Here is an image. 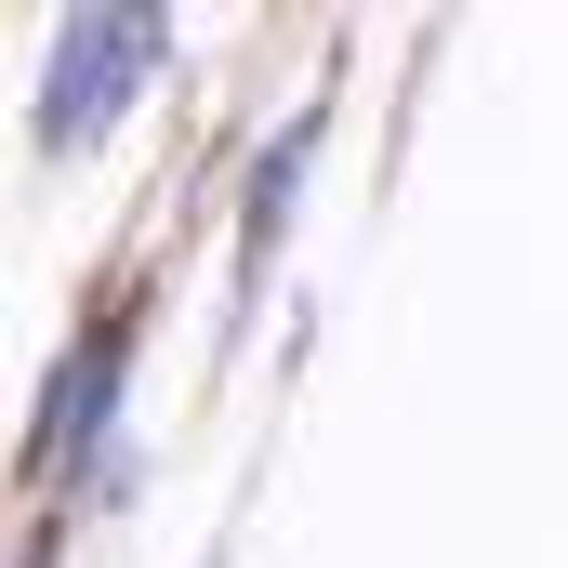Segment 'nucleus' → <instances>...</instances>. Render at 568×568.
Returning a JSON list of instances; mask_svg holds the SVG:
<instances>
[{"instance_id": "1", "label": "nucleus", "mask_w": 568, "mask_h": 568, "mask_svg": "<svg viewBox=\"0 0 568 568\" xmlns=\"http://www.w3.org/2000/svg\"><path fill=\"white\" fill-rule=\"evenodd\" d=\"M145 67H159V13H80V27L53 40L40 145H53V159H80V145H93L120 106H133V80H145Z\"/></svg>"}, {"instance_id": "2", "label": "nucleus", "mask_w": 568, "mask_h": 568, "mask_svg": "<svg viewBox=\"0 0 568 568\" xmlns=\"http://www.w3.org/2000/svg\"><path fill=\"white\" fill-rule=\"evenodd\" d=\"M120 344H133V331L106 317V331H93L67 371H53V410H40V436H27V476H53L67 449H93V436H106V397H120Z\"/></svg>"}, {"instance_id": "3", "label": "nucleus", "mask_w": 568, "mask_h": 568, "mask_svg": "<svg viewBox=\"0 0 568 568\" xmlns=\"http://www.w3.org/2000/svg\"><path fill=\"white\" fill-rule=\"evenodd\" d=\"M291 185H304V120H291L278 145H265V172H252V212H239V278L265 291V265H278V225H291Z\"/></svg>"}]
</instances>
